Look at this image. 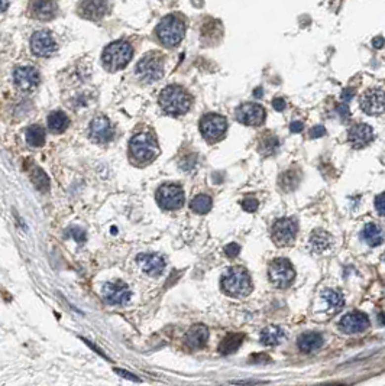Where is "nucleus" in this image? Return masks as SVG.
Masks as SVG:
<instances>
[{
	"mask_svg": "<svg viewBox=\"0 0 385 386\" xmlns=\"http://www.w3.org/2000/svg\"><path fill=\"white\" fill-rule=\"evenodd\" d=\"M160 106L170 116H181L190 110L191 99L180 85H168L160 94Z\"/></svg>",
	"mask_w": 385,
	"mask_h": 386,
	"instance_id": "obj_1",
	"label": "nucleus"
},
{
	"mask_svg": "<svg viewBox=\"0 0 385 386\" xmlns=\"http://www.w3.org/2000/svg\"><path fill=\"white\" fill-rule=\"evenodd\" d=\"M223 291L232 297H246L252 292V281L248 270L241 266L230 268L222 278Z\"/></svg>",
	"mask_w": 385,
	"mask_h": 386,
	"instance_id": "obj_2",
	"label": "nucleus"
},
{
	"mask_svg": "<svg viewBox=\"0 0 385 386\" xmlns=\"http://www.w3.org/2000/svg\"><path fill=\"white\" fill-rule=\"evenodd\" d=\"M132 55H133V49L128 42L116 41L104 48L101 60L106 70L119 71L129 64Z\"/></svg>",
	"mask_w": 385,
	"mask_h": 386,
	"instance_id": "obj_3",
	"label": "nucleus"
},
{
	"mask_svg": "<svg viewBox=\"0 0 385 386\" xmlns=\"http://www.w3.org/2000/svg\"><path fill=\"white\" fill-rule=\"evenodd\" d=\"M157 35L162 45L172 48L182 41L185 35V25L177 16L168 15L157 26Z\"/></svg>",
	"mask_w": 385,
	"mask_h": 386,
	"instance_id": "obj_4",
	"label": "nucleus"
},
{
	"mask_svg": "<svg viewBox=\"0 0 385 386\" xmlns=\"http://www.w3.org/2000/svg\"><path fill=\"white\" fill-rule=\"evenodd\" d=\"M129 151L133 159L138 162H149L155 159L160 154L158 143L149 133L135 135L129 142Z\"/></svg>",
	"mask_w": 385,
	"mask_h": 386,
	"instance_id": "obj_5",
	"label": "nucleus"
},
{
	"mask_svg": "<svg viewBox=\"0 0 385 386\" xmlns=\"http://www.w3.org/2000/svg\"><path fill=\"white\" fill-rule=\"evenodd\" d=\"M268 276H269V281L272 282L274 286L285 289L293 284V281L296 278V270H294L293 264L288 259L277 258L269 264Z\"/></svg>",
	"mask_w": 385,
	"mask_h": 386,
	"instance_id": "obj_6",
	"label": "nucleus"
},
{
	"mask_svg": "<svg viewBox=\"0 0 385 386\" xmlns=\"http://www.w3.org/2000/svg\"><path fill=\"white\" fill-rule=\"evenodd\" d=\"M136 76L145 82H155L164 76V60L161 55L152 52L146 54L136 64Z\"/></svg>",
	"mask_w": 385,
	"mask_h": 386,
	"instance_id": "obj_7",
	"label": "nucleus"
},
{
	"mask_svg": "<svg viewBox=\"0 0 385 386\" xmlns=\"http://www.w3.org/2000/svg\"><path fill=\"white\" fill-rule=\"evenodd\" d=\"M226 129H227L226 119L216 113L204 115L200 120V132L207 142H217L219 139H222L223 135L226 133Z\"/></svg>",
	"mask_w": 385,
	"mask_h": 386,
	"instance_id": "obj_8",
	"label": "nucleus"
},
{
	"mask_svg": "<svg viewBox=\"0 0 385 386\" xmlns=\"http://www.w3.org/2000/svg\"><path fill=\"white\" fill-rule=\"evenodd\" d=\"M157 201L164 210H178L184 204V191L177 184H164L157 191Z\"/></svg>",
	"mask_w": 385,
	"mask_h": 386,
	"instance_id": "obj_9",
	"label": "nucleus"
},
{
	"mask_svg": "<svg viewBox=\"0 0 385 386\" xmlns=\"http://www.w3.org/2000/svg\"><path fill=\"white\" fill-rule=\"evenodd\" d=\"M299 232V226L294 219L283 217L272 226V240L278 246H288L294 242Z\"/></svg>",
	"mask_w": 385,
	"mask_h": 386,
	"instance_id": "obj_10",
	"label": "nucleus"
},
{
	"mask_svg": "<svg viewBox=\"0 0 385 386\" xmlns=\"http://www.w3.org/2000/svg\"><path fill=\"white\" fill-rule=\"evenodd\" d=\"M361 109L369 116H378L385 112V91L383 88H369L361 99Z\"/></svg>",
	"mask_w": 385,
	"mask_h": 386,
	"instance_id": "obj_11",
	"label": "nucleus"
},
{
	"mask_svg": "<svg viewBox=\"0 0 385 386\" xmlns=\"http://www.w3.org/2000/svg\"><path fill=\"white\" fill-rule=\"evenodd\" d=\"M265 109L257 103H245L236 109L238 122L246 126H259L265 120Z\"/></svg>",
	"mask_w": 385,
	"mask_h": 386,
	"instance_id": "obj_12",
	"label": "nucleus"
},
{
	"mask_svg": "<svg viewBox=\"0 0 385 386\" xmlns=\"http://www.w3.org/2000/svg\"><path fill=\"white\" fill-rule=\"evenodd\" d=\"M101 292H103V298L112 305L126 304L130 300V294H132L129 286L122 281L104 284Z\"/></svg>",
	"mask_w": 385,
	"mask_h": 386,
	"instance_id": "obj_13",
	"label": "nucleus"
},
{
	"mask_svg": "<svg viewBox=\"0 0 385 386\" xmlns=\"http://www.w3.org/2000/svg\"><path fill=\"white\" fill-rule=\"evenodd\" d=\"M369 318L366 314L361 311H350L344 314L342 320L339 321V328L346 334H356L362 333L366 328H369Z\"/></svg>",
	"mask_w": 385,
	"mask_h": 386,
	"instance_id": "obj_14",
	"label": "nucleus"
},
{
	"mask_svg": "<svg viewBox=\"0 0 385 386\" xmlns=\"http://www.w3.org/2000/svg\"><path fill=\"white\" fill-rule=\"evenodd\" d=\"M90 139L96 143H107L113 139V127L106 116H97L90 122Z\"/></svg>",
	"mask_w": 385,
	"mask_h": 386,
	"instance_id": "obj_15",
	"label": "nucleus"
},
{
	"mask_svg": "<svg viewBox=\"0 0 385 386\" xmlns=\"http://www.w3.org/2000/svg\"><path fill=\"white\" fill-rule=\"evenodd\" d=\"M31 49L38 57H49L55 52L57 43L48 31H38L31 38Z\"/></svg>",
	"mask_w": 385,
	"mask_h": 386,
	"instance_id": "obj_16",
	"label": "nucleus"
},
{
	"mask_svg": "<svg viewBox=\"0 0 385 386\" xmlns=\"http://www.w3.org/2000/svg\"><path fill=\"white\" fill-rule=\"evenodd\" d=\"M349 143L353 149H362L374 141V130L366 123H358L347 133Z\"/></svg>",
	"mask_w": 385,
	"mask_h": 386,
	"instance_id": "obj_17",
	"label": "nucleus"
},
{
	"mask_svg": "<svg viewBox=\"0 0 385 386\" xmlns=\"http://www.w3.org/2000/svg\"><path fill=\"white\" fill-rule=\"evenodd\" d=\"M13 80L20 90H34L41 81L40 73L34 67H18L13 73Z\"/></svg>",
	"mask_w": 385,
	"mask_h": 386,
	"instance_id": "obj_18",
	"label": "nucleus"
},
{
	"mask_svg": "<svg viewBox=\"0 0 385 386\" xmlns=\"http://www.w3.org/2000/svg\"><path fill=\"white\" fill-rule=\"evenodd\" d=\"M109 10L107 0H81L79 4V13L84 19L99 21Z\"/></svg>",
	"mask_w": 385,
	"mask_h": 386,
	"instance_id": "obj_19",
	"label": "nucleus"
},
{
	"mask_svg": "<svg viewBox=\"0 0 385 386\" xmlns=\"http://www.w3.org/2000/svg\"><path fill=\"white\" fill-rule=\"evenodd\" d=\"M136 261L143 272L151 276H160L165 269V261L158 253H141L136 256Z\"/></svg>",
	"mask_w": 385,
	"mask_h": 386,
	"instance_id": "obj_20",
	"label": "nucleus"
},
{
	"mask_svg": "<svg viewBox=\"0 0 385 386\" xmlns=\"http://www.w3.org/2000/svg\"><path fill=\"white\" fill-rule=\"evenodd\" d=\"M31 12H32V16H35L37 19L49 21L57 15L58 7H57L55 0H32Z\"/></svg>",
	"mask_w": 385,
	"mask_h": 386,
	"instance_id": "obj_21",
	"label": "nucleus"
},
{
	"mask_svg": "<svg viewBox=\"0 0 385 386\" xmlns=\"http://www.w3.org/2000/svg\"><path fill=\"white\" fill-rule=\"evenodd\" d=\"M209 328L203 324H194L185 333V343L191 348H203L209 342Z\"/></svg>",
	"mask_w": 385,
	"mask_h": 386,
	"instance_id": "obj_22",
	"label": "nucleus"
},
{
	"mask_svg": "<svg viewBox=\"0 0 385 386\" xmlns=\"http://www.w3.org/2000/svg\"><path fill=\"white\" fill-rule=\"evenodd\" d=\"M299 348L304 353H311L319 350L324 345L323 336L317 331H305L297 340Z\"/></svg>",
	"mask_w": 385,
	"mask_h": 386,
	"instance_id": "obj_23",
	"label": "nucleus"
},
{
	"mask_svg": "<svg viewBox=\"0 0 385 386\" xmlns=\"http://www.w3.org/2000/svg\"><path fill=\"white\" fill-rule=\"evenodd\" d=\"M362 239L372 247L384 243L385 232L377 223H368L362 230Z\"/></svg>",
	"mask_w": 385,
	"mask_h": 386,
	"instance_id": "obj_24",
	"label": "nucleus"
},
{
	"mask_svg": "<svg viewBox=\"0 0 385 386\" xmlns=\"http://www.w3.org/2000/svg\"><path fill=\"white\" fill-rule=\"evenodd\" d=\"M243 340H245V334H242V333L227 334L222 342H220V345H219V353L223 354V356H227V354L235 353L236 350L241 348Z\"/></svg>",
	"mask_w": 385,
	"mask_h": 386,
	"instance_id": "obj_25",
	"label": "nucleus"
},
{
	"mask_svg": "<svg viewBox=\"0 0 385 386\" xmlns=\"http://www.w3.org/2000/svg\"><path fill=\"white\" fill-rule=\"evenodd\" d=\"M332 246V236L324 232L322 229H317L311 233L310 236V247L317 252V253H322L324 250H327L329 247Z\"/></svg>",
	"mask_w": 385,
	"mask_h": 386,
	"instance_id": "obj_26",
	"label": "nucleus"
},
{
	"mask_svg": "<svg viewBox=\"0 0 385 386\" xmlns=\"http://www.w3.org/2000/svg\"><path fill=\"white\" fill-rule=\"evenodd\" d=\"M285 337V333L281 327L277 325H268L261 331V343L263 346H277L280 345Z\"/></svg>",
	"mask_w": 385,
	"mask_h": 386,
	"instance_id": "obj_27",
	"label": "nucleus"
},
{
	"mask_svg": "<svg viewBox=\"0 0 385 386\" xmlns=\"http://www.w3.org/2000/svg\"><path fill=\"white\" fill-rule=\"evenodd\" d=\"M70 124L68 116L64 112H52L48 116V129L52 133H62Z\"/></svg>",
	"mask_w": 385,
	"mask_h": 386,
	"instance_id": "obj_28",
	"label": "nucleus"
},
{
	"mask_svg": "<svg viewBox=\"0 0 385 386\" xmlns=\"http://www.w3.org/2000/svg\"><path fill=\"white\" fill-rule=\"evenodd\" d=\"M25 139L26 143L32 148H40L45 143V130L41 127L40 124H32L26 129L25 132Z\"/></svg>",
	"mask_w": 385,
	"mask_h": 386,
	"instance_id": "obj_29",
	"label": "nucleus"
},
{
	"mask_svg": "<svg viewBox=\"0 0 385 386\" xmlns=\"http://www.w3.org/2000/svg\"><path fill=\"white\" fill-rule=\"evenodd\" d=\"M300 180H301V175H300L299 171H296V169L285 171L280 177V187L283 188L284 191H293L299 187Z\"/></svg>",
	"mask_w": 385,
	"mask_h": 386,
	"instance_id": "obj_30",
	"label": "nucleus"
},
{
	"mask_svg": "<svg viewBox=\"0 0 385 386\" xmlns=\"http://www.w3.org/2000/svg\"><path fill=\"white\" fill-rule=\"evenodd\" d=\"M29 172H31V180H32L34 185L40 190L41 193H46L49 190V178H48V175L37 165L32 166Z\"/></svg>",
	"mask_w": 385,
	"mask_h": 386,
	"instance_id": "obj_31",
	"label": "nucleus"
},
{
	"mask_svg": "<svg viewBox=\"0 0 385 386\" xmlns=\"http://www.w3.org/2000/svg\"><path fill=\"white\" fill-rule=\"evenodd\" d=\"M212 198L206 194H199L196 195L191 203H190V208L197 213V214H207L212 210Z\"/></svg>",
	"mask_w": 385,
	"mask_h": 386,
	"instance_id": "obj_32",
	"label": "nucleus"
},
{
	"mask_svg": "<svg viewBox=\"0 0 385 386\" xmlns=\"http://www.w3.org/2000/svg\"><path fill=\"white\" fill-rule=\"evenodd\" d=\"M280 148V141L277 136H272V135H268L265 136L261 143H259V152L265 155V156H271L274 155Z\"/></svg>",
	"mask_w": 385,
	"mask_h": 386,
	"instance_id": "obj_33",
	"label": "nucleus"
},
{
	"mask_svg": "<svg viewBox=\"0 0 385 386\" xmlns=\"http://www.w3.org/2000/svg\"><path fill=\"white\" fill-rule=\"evenodd\" d=\"M323 298L327 301V304L330 305L332 308H335V309H341L344 305L343 295L339 291H335V289H326V291H323Z\"/></svg>",
	"mask_w": 385,
	"mask_h": 386,
	"instance_id": "obj_34",
	"label": "nucleus"
},
{
	"mask_svg": "<svg viewBox=\"0 0 385 386\" xmlns=\"http://www.w3.org/2000/svg\"><path fill=\"white\" fill-rule=\"evenodd\" d=\"M65 237H71V239H74L79 244H83L86 242V232H84L81 227L73 226V227H70V229L65 230Z\"/></svg>",
	"mask_w": 385,
	"mask_h": 386,
	"instance_id": "obj_35",
	"label": "nucleus"
},
{
	"mask_svg": "<svg viewBox=\"0 0 385 386\" xmlns=\"http://www.w3.org/2000/svg\"><path fill=\"white\" fill-rule=\"evenodd\" d=\"M242 207L245 211L254 213V211H257V208H258V200L254 198V197H246V198H243L242 200Z\"/></svg>",
	"mask_w": 385,
	"mask_h": 386,
	"instance_id": "obj_36",
	"label": "nucleus"
},
{
	"mask_svg": "<svg viewBox=\"0 0 385 386\" xmlns=\"http://www.w3.org/2000/svg\"><path fill=\"white\" fill-rule=\"evenodd\" d=\"M224 253L227 258H236L241 253V246L238 243H229L224 246Z\"/></svg>",
	"mask_w": 385,
	"mask_h": 386,
	"instance_id": "obj_37",
	"label": "nucleus"
},
{
	"mask_svg": "<svg viewBox=\"0 0 385 386\" xmlns=\"http://www.w3.org/2000/svg\"><path fill=\"white\" fill-rule=\"evenodd\" d=\"M375 208L381 216H385V193H381L375 198Z\"/></svg>",
	"mask_w": 385,
	"mask_h": 386,
	"instance_id": "obj_38",
	"label": "nucleus"
},
{
	"mask_svg": "<svg viewBox=\"0 0 385 386\" xmlns=\"http://www.w3.org/2000/svg\"><path fill=\"white\" fill-rule=\"evenodd\" d=\"M115 372L118 373V375H121L122 378H125V379H129V381H132V382H141V378H138V376H135L133 373H130V372H128V370H125V369H115Z\"/></svg>",
	"mask_w": 385,
	"mask_h": 386,
	"instance_id": "obj_39",
	"label": "nucleus"
},
{
	"mask_svg": "<svg viewBox=\"0 0 385 386\" xmlns=\"http://www.w3.org/2000/svg\"><path fill=\"white\" fill-rule=\"evenodd\" d=\"M324 135H326V129H324L323 126H314L310 130V138L311 139H319V138H322Z\"/></svg>",
	"mask_w": 385,
	"mask_h": 386,
	"instance_id": "obj_40",
	"label": "nucleus"
},
{
	"mask_svg": "<svg viewBox=\"0 0 385 386\" xmlns=\"http://www.w3.org/2000/svg\"><path fill=\"white\" fill-rule=\"evenodd\" d=\"M249 362L251 363H266V362H271V359H269V356L261 353V354H252L249 357Z\"/></svg>",
	"mask_w": 385,
	"mask_h": 386,
	"instance_id": "obj_41",
	"label": "nucleus"
},
{
	"mask_svg": "<svg viewBox=\"0 0 385 386\" xmlns=\"http://www.w3.org/2000/svg\"><path fill=\"white\" fill-rule=\"evenodd\" d=\"M336 110H338L339 116L342 117V120H346V119H347V117L350 116V110H349V106H347V104H344V103H343V104H339Z\"/></svg>",
	"mask_w": 385,
	"mask_h": 386,
	"instance_id": "obj_42",
	"label": "nucleus"
},
{
	"mask_svg": "<svg viewBox=\"0 0 385 386\" xmlns=\"http://www.w3.org/2000/svg\"><path fill=\"white\" fill-rule=\"evenodd\" d=\"M353 96H355V90L353 88H344L343 91H342V94H341V97H342V100L344 103L350 102L353 99Z\"/></svg>",
	"mask_w": 385,
	"mask_h": 386,
	"instance_id": "obj_43",
	"label": "nucleus"
},
{
	"mask_svg": "<svg viewBox=\"0 0 385 386\" xmlns=\"http://www.w3.org/2000/svg\"><path fill=\"white\" fill-rule=\"evenodd\" d=\"M303 122H300V120H294V122H291V124H290V130H291L293 133H300V132L303 130Z\"/></svg>",
	"mask_w": 385,
	"mask_h": 386,
	"instance_id": "obj_44",
	"label": "nucleus"
},
{
	"mask_svg": "<svg viewBox=\"0 0 385 386\" xmlns=\"http://www.w3.org/2000/svg\"><path fill=\"white\" fill-rule=\"evenodd\" d=\"M272 106H274V109H275L277 112H283L284 109H285V100H284V99H281V97H278V99H274Z\"/></svg>",
	"mask_w": 385,
	"mask_h": 386,
	"instance_id": "obj_45",
	"label": "nucleus"
},
{
	"mask_svg": "<svg viewBox=\"0 0 385 386\" xmlns=\"http://www.w3.org/2000/svg\"><path fill=\"white\" fill-rule=\"evenodd\" d=\"M372 45H374V48H377V49H381L383 46L385 45V39L383 37H377V38H374L372 39Z\"/></svg>",
	"mask_w": 385,
	"mask_h": 386,
	"instance_id": "obj_46",
	"label": "nucleus"
},
{
	"mask_svg": "<svg viewBox=\"0 0 385 386\" xmlns=\"http://www.w3.org/2000/svg\"><path fill=\"white\" fill-rule=\"evenodd\" d=\"M81 340H83V342H84V343H86V345L88 346V347H91V348H94V350H96V351H97V353H99V354H100L101 357H104V359H107V360H109V357H107V356H106V354H104V353H103V351H101V350H100V348H99V347H97V346L91 345V343H90V342H88V340H87V339H81Z\"/></svg>",
	"mask_w": 385,
	"mask_h": 386,
	"instance_id": "obj_47",
	"label": "nucleus"
},
{
	"mask_svg": "<svg viewBox=\"0 0 385 386\" xmlns=\"http://www.w3.org/2000/svg\"><path fill=\"white\" fill-rule=\"evenodd\" d=\"M317 386H346L344 384H323V385H317Z\"/></svg>",
	"mask_w": 385,
	"mask_h": 386,
	"instance_id": "obj_48",
	"label": "nucleus"
},
{
	"mask_svg": "<svg viewBox=\"0 0 385 386\" xmlns=\"http://www.w3.org/2000/svg\"><path fill=\"white\" fill-rule=\"evenodd\" d=\"M3 6H1V12H6V7H7V0H1Z\"/></svg>",
	"mask_w": 385,
	"mask_h": 386,
	"instance_id": "obj_49",
	"label": "nucleus"
},
{
	"mask_svg": "<svg viewBox=\"0 0 385 386\" xmlns=\"http://www.w3.org/2000/svg\"><path fill=\"white\" fill-rule=\"evenodd\" d=\"M380 321H381V324L385 325V312L380 314Z\"/></svg>",
	"mask_w": 385,
	"mask_h": 386,
	"instance_id": "obj_50",
	"label": "nucleus"
},
{
	"mask_svg": "<svg viewBox=\"0 0 385 386\" xmlns=\"http://www.w3.org/2000/svg\"><path fill=\"white\" fill-rule=\"evenodd\" d=\"M261 91H262L261 88H258V90H257V97H261V96H262V93H261Z\"/></svg>",
	"mask_w": 385,
	"mask_h": 386,
	"instance_id": "obj_51",
	"label": "nucleus"
},
{
	"mask_svg": "<svg viewBox=\"0 0 385 386\" xmlns=\"http://www.w3.org/2000/svg\"><path fill=\"white\" fill-rule=\"evenodd\" d=\"M384 261H385V255H384Z\"/></svg>",
	"mask_w": 385,
	"mask_h": 386,
	"instance_id": "obj_52",
	"label": "nucleus"
}]
</instances>
